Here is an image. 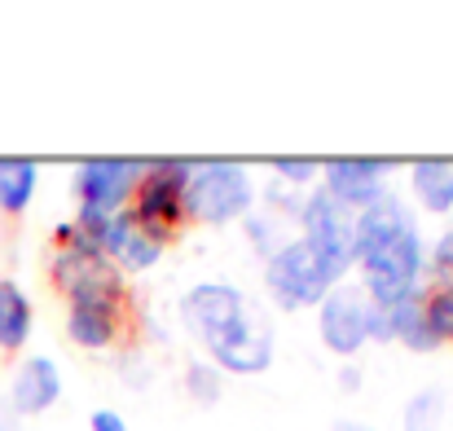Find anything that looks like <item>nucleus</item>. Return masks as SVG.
Segmentation results:
<instances>
[{
  "label": "nucleus",
  "mask_w": 453,
  "mask_h": 431,
  "mask_svg": "<svg viewBox=\"0 0 453 431\" xmlns=\"http://www.w3.org/2000/svg\"><path fill=\"white\" fill-rule=\"evenodd\" d=\"M388 172L392 158H326L321 163V189L348 207V212H365L379 198H388Z\"/></svg>",
  "instance_id": "nucleus-11"
},
{
  "label": "nucleus",
  "mask_w": 453,
  "mask_h": 431,
  "mask_svg": "<svg viewBox=\"0 0 453 431\" xmlns=\"http://www.w3.org/2000/svg\"><path fill=\"white\" fill-rule=\"evenodd\" d=\"M180 321L203 343L207 361L225 374L256 379L273 366V321L229 282H198L180 295Z\"/></svg>",
  "instance_id": "nucleus-2"
},
{
  "label": "nucleus",
  "mask_w": 453,
  "mask_h": 431,
  "mask_svg": "<svg viewBox=\"0 0 453 431\" xmlns=\"http://www.w3.org/2000/svg\"><path fill=\"white\" fill-rule=\"evenodd\" d=\"M427 265H432V287H453V229H445L436 238V247L427 251Z\"/></svg>",
  "instance_id": "nucleus-19"
},
{
  "label": "nucleus",
  "mask_w": 453,
  "mask_h": 431,
  "mask_svg": "<svg viewBox=\"0 0 453 431\" xmlns=\"http://www.w3.org/2000/svg\"><path fill=\"white\" fill-rule=\"evenodd\" d=\"M128 216L158 242H167L185 220H189V163L172 158V163H146L133 198H128Z\"/></svg>",
  "instance_id": "nucleus-4"
},
{
  "label": "nucleus",
  "mask_w": 453,
  "mask_h": 431,
  "mask_svg": "<svg viewBox=\"0 0 453 431\" xmlns=\"http://www.w3.org/2000/svg\"><path fill=\"white\" fill-rule=\"evenodd\" d=\"M146 163H128V158H88L80 163L75 172V220H106V216H119L128 212V198H133V185L142 176Z\"/></svg>",
  "instance_id": "nucleus-8"
},
{
  "label": "nucleus",
  "mask_w": 453,
  "mask_h": 431,
  "mask_svg": "<svg viewBox=\"0 0 453 431\" xmlns=\"http://www.w3.org/2000/svg\"><path fill=\"white\" fill-rule=\"evenodd\" d=\"M62 401V370L53 357H22L9 379V414L13 419H40Z\"/></svg>",
  "instance_id": "nucleus-12"
},
{
  "label": "nucleus",
  "mask_w": 453,
  "mask_h": 431,
  "mask_svg": "<svg viewBox=\"0 0 453 431\" xmlns=\"http://www.w3.org/2000/svg\"><path fill=\"white\" fill-rule=\"evenodd\" d=\"M273 172L287 181V185H308L321 176V163L317 158H273Z\"/></svg>",
  "instance_id": "nucleus-20"
},
{
  "label": "nucleus",
  "mask_w": 453,
  "mask_h": 431,
  "mask_svg": "<svg viewBox=\"0 0 453 431\" xmlns=\"http://www.w3.org/2000/svg\"><path fill=\"white\" fill-rule=\"evenodd\" d=\"M40 167L31 158H0V216H22L35 198Z\"/></svg>",
  "instance_id": "nucleus-16"
},
{
  "label": "nucleus",
  "mask_w": 453,
  "mask_h": 431,
  "mask_svg": "<svg viewBox=\"0 0 453 431\" xmlns=\"http://www.w3.org/2000/svg\"><path fill=\"white\" fill-rule=\"evenodd\" d=\"M423 269H427V242L405 198L388 194L374 207L357 212V273L370 304L379 308L405 304L410 295H418Z\"/></svg>",
  "instance_id": "nucleus-3"
},
{
  "label": "nucleus",
  "mask_w": 453,
  "mask_h": 431,
  "mask_svg": "<svg viewBox=\"0 0 453 431\" xmlns=\"http://www.w3.org/2000/svg\"><path fill=\"white\" fill-rule=\"evenodd\" d=\"M93 242H97V251L128 278V273H146L154 269L158 260H163V242L150 238L128 212H119V216H106V220H75Z\"/></svg>",
  "instance_id": "nucleus-10"
},
{
  "label": "nucleus",
  "mask_w": 453,
  "mask_h": 431,
  "mask_svg": "<svg viewBox=\"0 0 453 431\" xmlns=\"http://www.w3.org/2000/svg\"><path fill=\"white\" fill-rule=\"evenodd\" d=\"M388 317H392V343H405L410 352H432V348H441V339H436V330H432V321H427V308H423V290L410 295L405 304L388 308Z\"/></svg>",
  "instance_id": "nucleus-15"
},
{
  "label": "nucleus",
  "mask_w": 453,
  "mask_h": 431,
  "mask_svg": "<svg viewBox=\"0 0 453 431\" xmlns=\"http://www.w3.org/2000/svg\"><path fill=\"white\" fill-rule=\"evenodd\" d=\"M423 308H427V321H432L436 339H441V343H453V287L423 290Z\"/></svg>",
  "instance_id": "nucleus-18"
},
{
  "label": "nucleus",
  "mask_w": 453,
  "mask_h": 431,
  "mask_svg": "<svg viewBox=\"0 0 453 431\" xmlns=\"http://www.w3.org/2000/svg\"><path fill=\"white\" fill-rule=\"evenodd\" d=\"M445 410H449L445 392H441V388H423V392H414V396L405 401L401 423H405V431H441Z\"/></svg>",
  "instance_id": "nucleus-17"
},
{
  "label": "nucleus",
  "mask_w": 453,
  "mask_h": 431,
  "mask_svg": "<svg viewBox=\"0 0 453 431\" xmlns=\"http://www.w3.org/2000/svg\"><path fill=\"white\" fill-rule=\"evenodd\" d=\"M35 330V308H31V295L18 287L13 278H0V352L13 357L27 348Z\"/></svg>",
  "instance_id": "nucleus-13"
},
{
  "label": "nucleus",
  "mask_w": 453,
  "mask_h": 431,
  "mask_svg": "<svg viewBox=\"0 0 453 431\" xmlns=\"http://www.w3.org/2000/svg\"><path fill=\"white\" fill-rule=\"evenodd\" d=\"M339 287V273L303 242L300 234L291 242H282L269 260H265V290L282 312H303L317 308L330 290Z\"/></svg>",
  "instance_id": "nucleus-5"
},
{
  "label": "nucleus",
  "mask_w": 453,
  "mask_h": 431,
  "mask_svg": "<svg viewBox=\"0 0 453 431\" xmlns=\"http://www.w3.org/2000/svg\"><path fill=\"white\" fill-rule=\"evenodd\" d=\"M300 238L339 273V282L357 269V212L339 207L321 185L300 207Z\"/></svg>",
  "instance_id": "nucleus-7"
},
{
  "label": "nucleus",
  "mask_w": 453,
  "mask_h": 431,
  "mask_svg": "<svg viewBox=\"0 0 453 431\" xmlns=\"http://www.w3.org/2000/svg\"><path fill=\"white\" fill-rule=\"evenodd\" d=\"M251 207H256V181L242 163H229V158L189 163V220L234 225V220H247Z\"/></svg>",
  "instance_id": "nucleus-6"
},
{
  "label": "nucleus",
  "mask_w": 453,
  "mask_h": 431,
  "mask_svg": "<svg viewBox=\"0 0 453 431\" xmlns=\"http://www.w3.org/2000/svg\"><path fill=\"white\" fill-rule=\"evenodd\" d=\"M317 335L334 357H357L374 339V304L361 287H339L317 304Z\"/></svg>",
  "instance_id": "nucleus-9"
},
{
  "label": "nucleus",
  "mask_w": 453,
  "mask_h": 431,
  "mask_svg": "<svg viewBox=\"0 0 453 431\" xmlns=\"http://www.w3.org/2000/svg\"><path fill=\"white\" fill-rule=\"evenodd\" d=\"M88 431H133V427H128V423H124V414H115V410H93Z\"/></svg>",
  "instance_id": "nucleus-21"
},
{
  "label": "nucleus",
  "mask_w": 453,
  "mask_h": 431,
  "mask_svg": "<svg viewBox=\"0 0 453 431\" xmlns=\"http://www.w3.org/2000/svg\"><path fill=\"white\" fill-rule=\"evenodd\" d=\"M49 282L66 304V339L84 352L115 348L133 326V290L124 273L97 251V242L66 225L58 229L53 256H49Z\"/></svg>",
  "instance_id": "nucleus-1"
},
{
  "label": "nucleus",
  "mask_w": 453,
  "mask_h": 431,
  "mask_svg": "<svg viewBox=\"0 0 453 431\" xmlns=\"http://www.w3.org/2000/svg\"><path fill=\"white\" fill-rule=\"evenodd\" d=\"M0 431H18V423L13 419H0Z\"/></svg>",
  "instance_id": "nucleus-22"
},
{
  "label": "nucleus",
  "mask_w": 453,
  "mask_h": 431,
  "mask_svg": "<svg viewBox=\"0 0 453 431\" xmlns=\"http://www.w3.org/2000/svg\"><path fill=\"white\" fill-rule=\"evenodd\" d=\"M410 194L427 216H449L453 212V163L445 158H418L410 167Z\"/></svg>",
  "instance_id": "nucleus-14"
}]
</instances>
